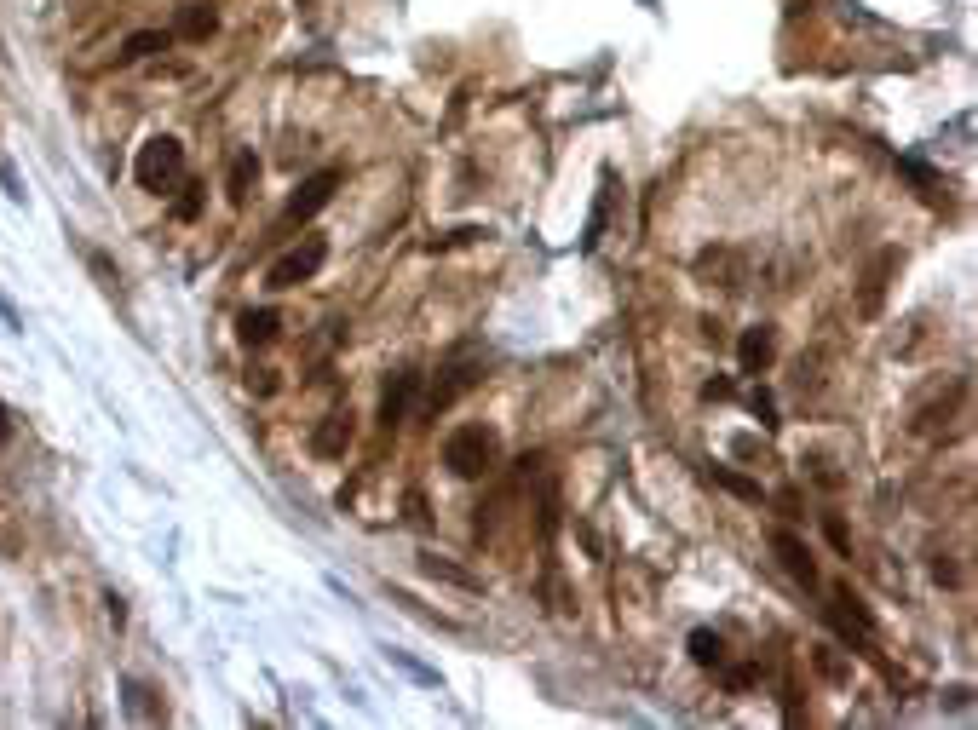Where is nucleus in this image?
<instances>
[{
	"instance_id": "15",
	"label": "nucleus",
	"mask_w": 978,
	"mask_h": 730,
	"mask_svg": "<svg viewBox=\"0 0 978 730\" xmlns=\"http://www.w3.org/2000/svg\"><path fill=\"white\" fill-rule=\"evenodd\" d=\"M691 650H697V662H720V656H725L720 639H708V633H697V639H691Z\"/></svg>"
},
{
	"instance_id": "3",
	"label": "nucleus",
	"mask_w": 978,
	"mask_h": 730,
	"mask_svg": "<svg viewBox=\"0 0 978 730\" xmlns=\"http://www.w3.org/2000/svg\"><path fill=\"white\" fill-rule=\"evenodd\" d=\"M323 242H317V236H311V242H305V248H294V253H282V259H277V265H271V288H294V282H305V276H311V271H317V265H323Z\"/></svg>"
},
{
	"instance_id": "5",
	"label": "nucleus",
	"mask_w": 978,
	"mask_h": 730,
	"mask_svg": "<svg viewBox=\"0 0 978 730\" xmlns=\"http://www.w3.org/2000/svg\"><path fill=\"white\" fill-rule=\"evenodd\" d=\"M334 184H340V173H317V179H311V184L300 190V196H294L288 219H311V213H317V207H323L328 196H334Z\"/></svg>"
},
{
	"instance_id": "9",
	"label": "nucleus",
	"mask_w": 978,
	"mask_h": 730,
	"mask_svg": "<svg viewBox=\"0 0 978 730\" xmlns=\"http://www.w3.org/2000/svg\"><path fill=\"white\" fill-rule=\"evenodd\" d=\"M254 179H259V161L248 156V150H242V156L231 161V196H236V202H242V196L254 190Z\"/></svg>"
},
{
	"instance_id": "4",
	"label": "nucleus",
	"mask_w": 978,
	"mask_h": 730,
	"mask_svg": "<svg viewBox=\"0 0 978 730\" xmlns=\"http://www.w3.org/2000/svg\"><path fill=\"white\" fill-rule=\"evenodd\" d=\"M346 443H351V414H328L323 426H317V437H311V449H317L323 460L346 455Z\"/></svg>"
},
{
	"instance_id": "1",
	"label": "nucleus",
	"mask_w": 978,
	"mask_h": 730,
	"mask_svg": "<svg viewBox=\"0 0 978 730\" xmlns=\"http://www.w3.org/2000/svg\"><path fill=\"white\" fill-rule=\"evenodd\" d=\"M139 184L156 190V196L179 190V184H185V150H179L173 138H150L139 150Z\"/></svg>"
},
{
	"instance_id": "6",
	"label": "nucleus",
	"mask_w": 978,
	"mask_h": 730,
	"mask_svg": "<svg viewBox=\"0 0 978 730\" xmlns=\"http://www.w3.org/2000/svg\"><path fill=\"white\" fill-rule=\"evenodd\" d=\"M213 23H219V18H213V6H185V12H179V29H173V35H179V41H208V35H213Z\"/></svg>"
},
{
	"instance_id": "8",
	"label": "nucleus",
	"mask_w": 978,
	"mask_h": 730,
	"mask_svg": "<svg viewBox=\"0 0 978 730\" xmlns=\"http://www.w3.org/2000/svg\"><path fill=\"white\" fill-rule=\"evenodd\" d=\"M271 334H277V311H248L242 317V340L248 345H265Z\"/></svg>"
},
{
	"instance_id": "14",
	"label": "nucleus",
	"mask_w": 978,
	"mask_h": 730,
	"mask_svg": "<svg viewBox=\"0 0 978 730\" xmlns=\"http://www.w3.org/2000/svg\"><path fill=\"white\" fill-rule=\"evenodd\" d=\"M127 708L139 713V719H156V702H150V690H144V685H127Z\"/></svg>"
},
{
	"instance_id": "7",
	"label": "nucleus",
	"mask_w": 978,
	"mask_h": 730,
	"mask_svg": "<svg viewBox=\"0 0 978 730\" xmlns=\"http://www.w3.org/2000/svg\"><path fill=\"white\" fill-rule=\"evenodd\" d=\"M777 552H783V564H789V570L800 575V581H806V587H812V581H817V570H812V552L800 547V541H794V535H777Z\"/></svg>"
},
{
	"instance_id": "13",
	"label": "nucleus",
	"mask_w": 978,
	"mask_h": 730,
	"mask_svg": "<svg viewBox=\"0 0 978 730\" xmlns=\"http://www.w3.org/2000/svg\"><path fill=\"white\" fill-rule=\"evenodd\" d=\"M179 190H185V196L173 202V213H179V219H196V213H202V190H196V184H179Z\"/></svg>"
},
{
	"instance_id": "12",
	"label": "nucleus",
	"mask_w": 978,
	"mask_h": 730,
	"mask_svg": "<svg viewBox=\"0 0 978 730\" xmlns=\"http://www.w3.org/2000/svg\"><path fill=\"white\" fill-rule=\"evenodd\" d=\"M766 357H771V334H766V328H754V334L743 340V363L748 368H766Z\"/></svg>"
},
{
	"instance_id": "2",
	"label": "nucleus",
	"mask_w": 978,
	"mask_h": 730,
	"mask_svg": "<svg viewBox=\"0 0 978 730\" xmlns=\"http://www.w3.org/2000/svg\"><path fill=\"white\" fill-rule=\"evenodd\" d=\"M489 460H495V437L484 426H461V432H449V443H443V466L455 478H478V472H489Z\"/></svg>"
},
{
	"instance_id": "16",
	"label": "nucleus",
	"mask_w": 978,
	"mask_h": 730,
	"mask_svg": "<svg viewBox=\"0 0 978 730\" xmlns=\"http://www.w3.org/2000/svg\"><path fill=\"white\" fill-rule=\"evenodd\" d=\"M6 432H12V420H6V409H0V443H6Z\"/></svg>"
},
{
	"instance_id": "11",
	"label": "nucleus",
	"mask_w": 978,
	"mask_h": 730,
	"mask_svg": "<svg viewBox=\"0 0 978 730\" xmlns=\"http://www.w3.org/2000/svg\"><path fill=\"white\" fill-rule=\"evenodd\" d=\"M150 52H167V35H162V29H144V35H133L121 58H150Z\"/></svg>"
},
{
	"instance_id": "10",
	"label": "nucleus",
	"mask_w": 978,
	"mask_h": 730,
	"mask_svg": "<svg viewBox=\"0 0 978 730\" xmlns=\"http://www.w3.org/2000/svg\"><path fill=\"white\" fill-rule=\"evenodd\" d=\"M409 391H415V374H403L392 391H386V403H380V414H386V426L392 420H403V403H409Z\"/></svg>"
}]
</instances>
